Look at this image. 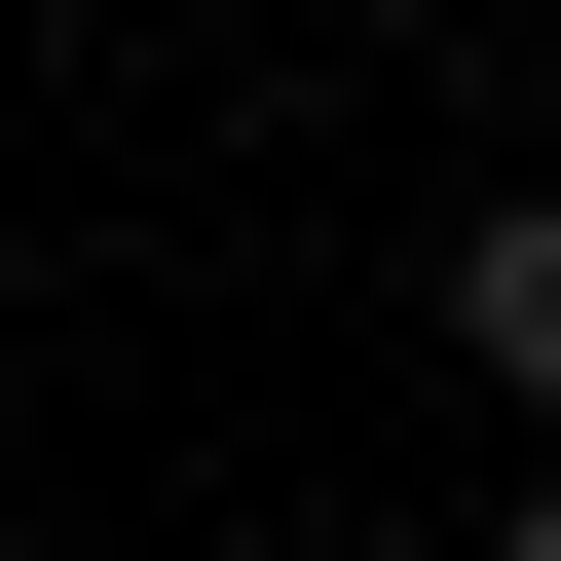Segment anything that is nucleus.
I'll use <instances>...</instances> for the list:
<instances>
[{
  "mask_svg": "<svg viewBox=\"0 0 561 561\" xmlns=\"http://www.w3.org/2000/svg\"><path fill=\"white\" fill-rule=\"evenodd\" d=\"M524 561H561V486H524Z\"/></svg>",
  "mask_w": 561,
  "mask_h": 561,
  "instance_id": "2",
  "label": "nucleus"
},
{
  "mask_svg": "<svg viewBox=\"0 0 561 561\" xmlns=\"http://www.w3.org/2000/svg\"><path fill=\"white\" fill-rule=\"evenodd\" d=\"M449 375H524V412H561V187H486V225H449Z\"/></svg>",
  "mask_w": 561,
  "mask_h": 561,
  "instance_id": "1",
  "label": "nucleus"
}]
</instances>
